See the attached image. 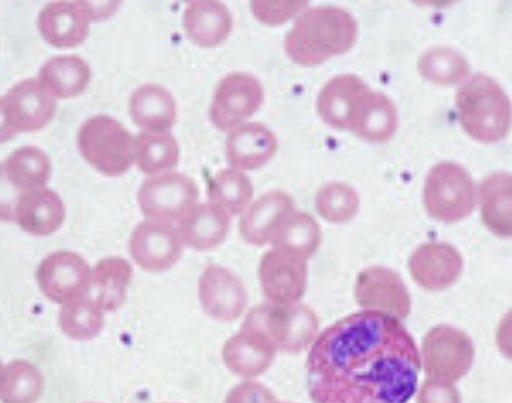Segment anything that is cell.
<instances>
[{
  "label": "cell",
  "mask_w": 512,
  "mask_h": 403,
  "mask_svg": "<svg viewBox=\"0 0 512 403\" xmlns=\"http://www.w3.org/2000/svg\"><path fill=\"white\" fill-rule=\"evenodd\" d=\"M306 370L313 403H407L417 389L420 357L398 319L363 310L318 335Z\"/></svg>",
  "instance_id": "obj_1"
},
{
  "label": "cell",
  "mask_w": 512,
  "mask_h": 403,
  "mask_svg": "<svg viewBox=\"0 0 512 403\" xmlns=\"http://www.w3.org/2000/svg\"><path fill=\"white\" fill-rule=\"evenodd\" d=\"M357 36V24L345 10L318 6L303 12L284 39L287 55L297 64L314 66L346 52Z\"/></svg>",
  "instance_id": "obj_2"
},
{
  "label": "cell",
  "mask_w": 512,
  "mask_h": 403,
  "mask_svg": "<svg viewBox=\"0 0 512 403\" xmlns=\"http://www.w3.org/2000/svg\"><path fill=\"white\" fill-rule=\"evenodd\" d=\"M459 119L466 133L475 140L492 143L501 140L510 127V102L492 78L478 74L457 91Z\"/></svg>",
  "instance_id": "obj_3"
},
{
  "label": "cell",
  "mask_w": 512,
  "mask_h": 403,
  "mask_svg": "<svg viewBox=\"0 0 512 403\" xmlns=\"http://www.w3.org/2000/svg\"><path fill=\"white\" fill-rule=\"evenodd\" d=\"M78 147L84 159L107 176L125 173L134 160V138L115 118L96 115L79 129Z\"/></svg>",
  "instance_id": "obj_4"
},
{
  "label": "cell",
  "mask_w": 512,
  "mask_h": 403,
  "mask_svg": "<svg viewBox=\"0 0 512 403\" xmlns=\"http://www.w3.org/2000/svg\"><path fill=\"white\" fill-rule=\"evenodd\" d=\"M315 326L312 313L303 306L265 303L248 312L241 328L261 336L275 350L295 352L309 343Z\"/></svg>",
  "instance_id": "obj_5"
},
{
  "label": "cell",
  "mask_w": 512,
  "mask_h": 403,
  "mask_svg": "<svg viewBox=\"0 0 512 403\" xmlns=\"http://www.w3.org/2000/svg\"><path fill=\"white\" fill-rule=\"evenodd\" d=\"M428 212L441 220H457L467 215L474 203L470 175L452 162L436 164L428 172L424 186Z\"/></svg>",
  "instance_id": "obj_6"
},
{
  "label": "cell",
  "mask_w": 512,
  "mask_h": 403,
  "mask_svg": "<svg viewBox=\"0 0 512 403\" xmlns=\"http://www.w3.org/2000/svg\"><path fill=\"white\" fill-rule=\"evenodd\" d=\"M198 187L189 176L172 172L145 179L137 193L142 214L151 219L169 222L180 220L198 199Z\"/></svg>",
  "instance_id": "obj_7"
},
{
  "label": "cell",
  "mask_w": 512,
  "mask_h": 403,
  "mask_svg": "<svg viewBox=\"0 0 512 403\" xmlns=\"http://www.w3.org/2000/svg\"><path fill=\"white\" fill-rule=\"evenodd\" d=\"M263 88L253 75L227 74L218 83L209 110L212 123L220 130L237 127L261 106Z\"/></svg>",
  "instance_id": "obj_8"
},
{
  "label": "cell",
  "mask_w": 512,
  "mask_h": 403,
  "mask_svg": "<svg viewBox=\"0 0 512 403\" xmlns=\"http://www.w3.org/2000/svg\"><path fill=\"white\" fill-rule=\"evenodd\" d=\"M183 245L178 230L170 222L147 219L131 233L129 252L142 269L163 272L180 259Z\"/></svg>",
  "instance_id": "obj_9"
},
{
  "label": "cell",
  "mask_w": 512,
  "mask_h": 403,
  "mask_svg": "<svg viewBox=\"0 0 512 403\" xmlns=\"http://www.w3.org/2000/svg\"><path fill=\"white\" fill-rule=\"evenodd\" d=\"M90 272L88 263L79 254L57 251L41 261L36 278L48 299L64 304L88 294Z\"/></svg>",
  "instance_id": "obj_10"
},
{
  "label": "cell",
  "mask_w": 512,
  "mask_h": 403,
  "mask_svg": "<svg viewBox=\"0 0 512 403\" xmlns=\"http://www.w3.org/2000/svg\"><path fill=\"white\" fill-rule=\"evenodd\" d=\"M198 297L203 310L222 322L237 319L247 301L242 281L230 270L218 265L206 267L200 275Z\"/></svg>",
  "instance_id": "obj_11"
},
{
  "label": "cell",
  "mask_w": 512,
  "mask_h": 403,
  "mask_svg": "<svg viewBox=\"0 0 512 403\" xmlns=\"http://www.w3.org/2000/svg\"><path fill=\"white\" fill-rule=\"evenodd\" d=\"M258 274L263 295L273 304H291L303 293L306 269L298 256L273 248L262 255Z\"/></svg>",
  "instance_id": "obj_12"
},
{
  "label": "cell",
  "mask_w": 512,
  "mask_h": 403,
  "mask_svg": "<svg viewBox=\"0 0 512 403\" xmlns=\"http://www.w3.org/2000/svg\"><path fill=\"white\" fill-rule=\"evenodd\" d=\"M94 19L92 4L83 1H57L47 4L38 17L42 37L56 47H73L82 43Z\"/></svg>",
  "instance_id": "obj_13"
},
{
  "label": "cell",
  "mask_w": 512,
  "mask_h": 403,
  "mask_svg": "<svg viewBox=\"0 0 512 403\" xmlns=\"http://www.w3.org/2000/svg\"><path fill=\"white\" fill-rule=\"evenodd\" d=\"M3 102L6 118L15 133L43 128L55 112L54 100L34 79L13 86Z\"/></svg>",
  "instance_id": "obj_14"
},
{
  "label": "cell",
  "mask_w": 512,
  "mask_h": 403,
  "mask_svg": "<svg viewBox=\"0 0 512 403\" xmlns=\"http://www.w3.org/2000/svg\"><path fill=\"white\" fill-rule=\"evenodd\" d=\"M368 92V86L359 77L351 74L336 76L325 84L318 95V114L334 128L350 129Z\"/></svg>",
  "instance_id": "obj_15"
},
{
  "label": "cell",
  "mask_w": 512,
  "mask_h": 403,
  "mask_svg": "<svg viewBox=\"0 0 512 403\" xmlns=\"http://www.w3.org/2000/svg\"><path fill=\"white\" fill-rule=\"evenodd\" d=\"M277 150L275 134L265 125L248 122L233 128L226 138L225 155L234 168L253 170L261 167Z\"/></svg>",
  "instance_id": "obj_16"
},
{
  "label": "cell",
  "mask_w": 512,
  "mask_h": 403,
  "mask_svg": "<svg viewBox=\"0 0 512 403\" xmlns=\"http://www.w3.org/2000/svg\"><path fill=\"white\" fill-rule=\"evenodd\" d=\"M293 210L291 197L282 191H269L258 197L244 212L239 230L249 244L262 246L271 241L276 229Z\"/></svg>",
  "instance_id": "obj_17"
},
{
  "label": "cell",
  "mask_w": 512,
  "mask_h": 403,
  "mask_svg": "<svg viewBox=\"0 0 512 403\" xmlns=\"http://www.w3.org/2000/svg\"><path fill=\"white\" fill-rule=\"evenodd\" d=\"M232 26L231 13L222 2L192 1L184 10V31L196 45L214 47L221 44L228 37Z\"/></svg>",
  "instance_id": "obj_18"
},
{
  "label": "cell",
  "mask_w": 512,
  "mask_h": 403,
  "mask_svg": "<svg viewBox=\"0 0 512 403\" xmlns=\"http://www.w3.org/2000/svg\"><path fill=\"white\" fill-rule=\"evenodd\" d=\"M274 347L261 336L240 328L229 337L222 347V360L233 374L256 377L270 366L275 354Z\"/></svg>",
  "instance_id": "obj_19"
},
{
  "label": "cell",
  "mask_w": 512,
  "mask_h": 403,
  "mask_svg": "<svg viewBox=\"0 0 512 403\" xmlns=\"http://www.w3.org/2000/svg\"><path fill=\"white\" fill-rule=\"evenodd\" d=\"M229 215L212 203L192 207L180 220L179 235L189 247L207 251L216 248L227 237Z\"/></svg>",
  "instance_id": "obj_20"
},
{
  "label": "cell",
  "mask_w": 512,
  "mask_h": 403,
  "mask_svg": "<svg viewBox=\"0 0 512 403\" xmlns=\"http://www.w3.org/2000/svg\"><path fill=\"white\" fill-rule=\"evenodd\" d=\"M129 113L133 122L145 131L166 132L176 120V103L165 87L146 83L133 91Z\"/></svg>",
  "instance_id": "obj_21"
},
{
  "label": "cell",
  "mask_w": 512,
  "mask_h": 403,
  "mask_svg": "<svg viewBox=\"0 0 512 403\" xmlns=\"http://www.w3.org/2000/svg\"><path fill=\"white\" fill-rule=\"evenodd\" d=\"M64 206L60 197L47 189H36L21 196L15 219L25 232L45 236L55 232L63 223Z\"/></svg>",
  "instance_id": "obj_22"
},
{
  "label": "cell",
  "mask_w": 512,
  "mask_h": 403,
  "mask_svg": "<svg viewBox=\"0 0 512 403\" xmlns=\"http://www.w3.org/2000/svg\"><path fill=\"white\" fill-rule=\"evenodd\" d=\"M132 274L131 264L122 257L99 260L90 272V298L103 311L118 309L125 301Z\"/></svg>",
  "instance_id": "obj_23"
},
{
  "label": "cell",
  "mask_w": 512,
  "mask_h": 403,
  "mask_svg": "<svg viewBox=\"0 0 512 403\" xmlns=\"http://www.w3.org/2000/svg\"><path fill=\"white\" fill-rule=\"evenodd\" d=\"M91 78L88 63L76 55L48 60L41 68L38 83L51 96L70 98L80 94Z\"/></svg>",
  "instance_id": "obj_24"
},
{
  "label": "cell",
  "mask_w": 512,
  "mask_h": 403,
  "mask_svg": "<svg viewBox=\"0 0 512 403\" xmlns=\"http://www.w3.org/2000/svg\"><path fill=\"white\" fill-rule=\"evenodd\" d=\"M397 122V112L391 100L381 92L369 90L356 112L350 130L365 140L382 142L393 135Z\"/></svg>",
  "instance_id": "obj_25"
},
{
  "label": "cell",
  "mask_w": 512,
  "mask_h": 403,
  "mask_svg": "<svg viewBox=\"0 0 512 403\" xmlns=\"http://www.w3.org/2000/svg\"><path fill=\"white\" fill-rule=\"evenodd\" d=\"M134 158L143 173L162 174L177 165L179 146L169 133L144 130L134 138Z\"/></svg>",
  "instance_id": "obj_26"
},
{
  "label": "cell",
  "mask_w": 512,
  "mask_h": 403,
  "mask_svg": "<svg viewBox=\"0 0 512 403\" xmlns=\"http://www.w3.org/2000/svg\"><path fill=\"white\" fill-rule=\"evenodd\" d=\"M3 166L7 178L23 193L40 189L47 182L51 171L46 153L33 146L13 151Z\"/></svg>",
  "instance_id": "obj_27"
},
{
  "label": "cell",
  "mask_w": 512,
  "mask_h": 403,
  "mask_svg": "<svg viewBox=\"0 0 512 403\" xmlns=\"http://www.w3.org/2000/svg\"><path fill=\"white\" fill-rule=\"evenodd\" d=\"M249 177L236 169H222L209 181L207 194L210 203L224 210L229 216L241 213L253 197Z\"/></svg>",
  "instance_id": "obj_28"
},
{
  "label": "cell",
  "mask_w": 512,
  "mask_h": 403,
  "mask_svg": "<svg viewBox=\"0 0 512 403\" xmlns=\"http://www.w3.org/2000/svg\"><path fill=\"white\" fill-rule=\"evenodd\" d=\"M42 388L40 371L28 361L14 360L1 368L0 400L3 403H34Z\"/></svg>",
  "instance_id": "obj_29"
},
{
  "label": "cell",
  "mask_w": 512,
  "mask_h": 403,
  "mask_svg": "<svg viewBox=\"0 0 512 403\" xmlns=\"http://www.w3.org/2000/svg\"><path fill=\"white\" fill-rule=\"evenodd\" d=\"M317 238L318 226L313 218L292 210L282 220L270 242L274 248L301 258L313 251Z\"/></svg>",
  "instance_id": "obj_30"
},
{
  "label": "cell",
  "mask_w": 512,
  "mask_h": 403,
  "mask_svg": "<svg viewBox=\"0 0 512 403\" xmlns=\"http://www.w3.org/2000/svg\"><path fill=\"white\" fill-rule=\"evenodd\" d=\"M103 324V310L87 296L64 303L59 311L61 330L75 340L94 338Z\"/></svg>",
  "instance_id": "obj_31"
},
{
  "label": "cell",
  "mask_w": 512,
  "mask_h": 403,
  "mask_svg": "<svg viewBox=\"0 0 512 403\" xmlns=\"http://www.w3.org/2000/svg\"><path fill=\"white\" fill-rule=\"evenodd\" d=\"M480 197L483 218L495 230L509 229L511 206V175L497 172L481 184Z\"/></svg>",
  "instance_id": "obj_32"
},
{
  "label": "cell",
  "mask_w": 512,
  "mask_h": 403,
  "mask_svg": "<svg viewBox=\"0 0 512 403\" xmlns=\"http://www.w3.org/2000/svg\"><path fill=\"white\" fill-rule=\"evenodd\" d=\"M421 75L428 81L447 85L453 84L469 71L465 57L448 47H435L422 54L418 61Z\"/></svg>",
  "instance_id": "obj_33"
},
{
  "label": "cell",
  "mask_w": 512,
  "mask_h": 403,
  "mask_svg": "<svg viewBox=\"0 0 512 403\" xmlns=\"http://www.w3.org/2000/svg\"><path fill=\"white\" fill-rule=\"evenodd\" d=\"M357 205V193L343 183L327 184L316 195V207L319 213L333 221L348 219L355 212Z\"/></svg>",
  "instance_id": "obj_34"
},
{
  "label": "cell",
  "mask_w": 512,
  "mask_h": 403,
  "mask_svg": "<svg viewBox=\"0 0 512 403\" xmlns=\"http://www.w3.org/2000/svg\"><path fill=\"white\" fill-rule=\"evenodd\" d=\"M307 5L306 1H267L253 0L250 8L260 22L275 26L286 22Z\"/></svg>",
  "instance_id": "obj_35"
},
{
  "label": "cell",
  "mask_w": 512,
  "mask_h": 403,
  "mask_svg": "<svg viewBox=\"0 0 512 403\" xmlns=\"http://www.w3.org/2000/svg\"><path fill=\"white\" fill-rule=\"evenodd\" d=\"M275 397L263 384L244 381L234 386L226 395L224 403H274Z\"/></svg>",
  "instance_id": "obj_36"
},
{
  "label": "cell",
  "mask_w": 512,
  "mask_h": 403,
  "mask_svg": "<svg viewBox=\"0 0 512 403\" xmlns=\"http://www.w3.org/2000/svg\"><path fill=\"white\" fill-rule=\"evenodd\" d=\"M25 194L7 178L3 164H0V220L11 221L15 218L16 207Z\"/></svg>",
  "instance_id": "obj_37"
},
{
  "label": "cell",
  "mask_w": 512,
  "mask_h": 403,
  "mask_svg": "<svg viewBox=\"0 0 512 403\" xmlns=\"http://www.w3.org/2000/svg\"><path fill=\"white\" fill-rule=\"evenodd\" d=\"M419 403H460L457 391L446 385L426 384L422 387Z\"/></svg>",
  "instance_id": "obj_38"
},
{
  "label": "cell",
  "mask_w": 512,
  "mask_h": 403,
  "mask_svg": "<svg viewBox=\"0 0 512 403\" xmlns=\"http://www.w3.org/2000/svg\"><path fill=\"white\" fill-rule=\"evenodd\" d=\"M15 135L6 118L3 98H0V142H6Z\"/></svg>",
  "instance_id": "obj_39"
},
{
  "label": "cell",
  "mask_w": 512,
  "mask_h": 403,
  "mask_svg": "<svg viewBox=\"0 0 512 403\" xmlns=\"http://www.w3.org/2000/svg\"><path fill=\"white\" fill-rule=\"evenodd\" d=\"M274 403H286V402H276V401H275Z\"/></svg>",
  "instance_id": "obj_40"
},
{
  "label": "cell",
  "mask_w": 512,
  "mask_h": 403,
  "mask_svg": "<svg viewBox=\"0 0 512 403\" xmlns=\"http://www.w3.org/2000/svg\"><path fill=\"white\" fill-rule=\"evenodd\" d=\"M1 368H2V366H1V364H0V371H1Z\"/></svg>",
  "instance_id": "obj_41"
}]
</instances>
